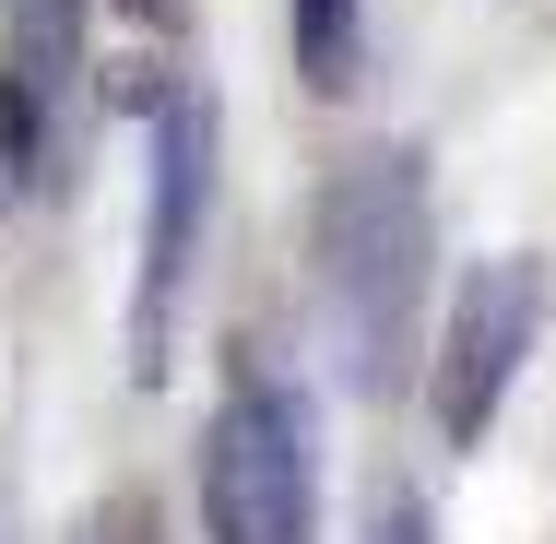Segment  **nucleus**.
I'll list each match as a JSON object with an SVG mask.
<instances>
[{
    "label": "nucleus",
    "instance_id": "1",
    "mask_svg": "<svg viewBox=\"0 0 556 544\" xmlns=\"http://www.w3.org/2000/svg\"><path fill=\"white\" fill-rule=\"evenodd\" d=\"M439 261V225H427V166L391 142V154H343L332 190H320V225H308V296H320V331H332L343 391L391 403L427 355V273Z\"/></svg>",
    "mask_w": 556,
    "mask_h": 544
},
{
    "label": "nucleus",
    "instance_id": "2",
    "mask_svg": "<svg viewBox=\"0 0 556 544\" xmlns=\"http://www.w3.org/2000/svg\"><path fill=\"white\" fill-rule=\"evenodd\" d=\"M202 521L214 544H320V438L261 343H237L225 367L214 438H202Z\"/></svg>",
    "mask_w": 556,
    "mask_h": 544
},
{
    "label": "nucleus",
    "instance_id": "3",
    "mask_svg": "<svg viewBox=\"0 0 556 544\" xmlns=\"http://www.w3.org/2000/svg\"><path fill=\"white\" fill-rule=\"evenodd\" d=\"M202 225H214V96L166 84L154 96V178H142V273H130V379L142 391L178 355V296L202 273Z\"/></svg>",
    "mask_w": 556,
    "mask_h": 544
},
{
    "label": "nucleus",
    "instance_id": "4",
    "mask_svg": "<svg viewBox=\"0 0 556 544\" xmlns=\"http://www.w3.org/2000/svg\"><path fill=\"white\" fill-rule=\"evenodd\" d=\"M533 331H545V261L533 249H497V261H473L450 284V331H439V367H427V415H439L450 450H473L497 427Z\"/></svg>",
    "mask_w": 556,
    "mask_h": 544
},
{
    "label": "nucleus",
    "instance_id": "5",
    "mask_svg": "<svg viewBox=\"0 0 556 544\" xmlns=\"http://www.w3.org/2000/svg\"><path fill=\"white\" fill-rule=\"evenodd\" d=\"M84 12H96V0H0V84H12V107H24V130H36L48 178H60V154H72V84H84Z\"/></svg>",
    "mask_w": 556,
    "mask_h": 544
},
{
    "label": "nucleus",
    "instance_id": "6",
    "mask_svg": "<svg viewBox=\"0 0 556 544\" xmlns=\"http://www.w3.org/2000/svg\"><path fill=\"white\" fill-rule=\"evenodd\" d=\"M296 84L308 96L355 84V0H296Z\"/></svg>",
    "mask_w": 556,
    "mask_h": 544
},
{
    "label": "nucleus",
    "instance_id": "7",
    "mask_svg": "<svg viewBox=\"0 0 556 544\" xmlns=\"http://www.w3.org/2000/svg\"><path fill=\"white\" fill-rule=\"evenodd\" d=\"M48 178V154H36V130H24V107H12V84H0V202H24Z\"/></svg>",
    "mask_w": 556,
    "mask_h": 544
},
{
    "label": "nucleus",
    "instance_id": "8",
    "mask_svg": "<svg viewBox=\"0 0 556 544\" xmlns=\"http://www.w3.org/2000/svg\"><path fill=\"white\" fill-rule=\"evenodd\" d=\"M367 544H427V497H415V485H379V521H367Z\"/></svg>",
    "mask_w": 556,
    "mask_h": 544
},
{
    "label": "nucleus",
    "instance_id": "9",
    "mask_svg": "<svg viewBox=\"0 0 556 544\" xmlns=\"http://www.w3.org/2000/svg\"><path fill=\"white\" fill-rule=\"evenodd\" d=\"M84 544H154V509H142V497H108V509L84 521Z\"/></svg>",
    "mask_w": 556,
    "mask_h": 544
},
{
    "label": "nucleus",
    "instance_id": "10",
    "mask_svg": "<svg viewBox=\"0 0 556 544\" xmlns=\"http://www.w3.org/2000/svg\"><path fill=\"white\" fill-rule=\"evenodd\" d=\"M118 12H130V24H166V12H178V0H118Z\"/></svg>",
    "mask_w": 556,
    "mask_h": 544
}]
</instances>
